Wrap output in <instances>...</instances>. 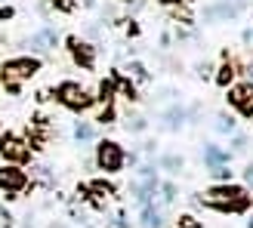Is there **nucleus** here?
Masks as SVG:
<instances>
[{"mask_svg":"<svg viewBox=\"0 0 253 228\" xmlns=\"http://www.w3.org/2000/svg\"><path fill=\"white\" fill-rule=\"evenodd\" d=\"M201 200L213 210H222V213H244L250 207V194L241 185H216L210 191H204Z\"/></svg>","mask_w":253,"mask_h":228,"instance_id":"f257e3e1","label":"nucleus"},{"mask_svg":"<svg viewBox=\"0 0 253 228\" xmlns=\"http://www.w3.org/2000/svg\"><path fill=\"white\" fill-rule=\"evenodd\" d=\"M41 71V62L37 59H28V56H22V59H9L6 65H3V86L9 93H16L19 90V83L22 80H28L34 77V74Z\"/></svg>","mask_w":253,"mask_h":228,"instance_id":"f03ea898","label":"nucleus"},{"mask_svg":"<svg viewBox=\"0 0 253 228\" xmlns=\"http://www.w3.org/2000/svg\"><path fill=\"white\" fill-rule=\"evenodd\" d=\"M56 99L65 108H71V111H84V108H90L93 105V96L84 90V86H78V83H71V80H65V83H59L56 86Z\"/></svg>","mask_w":253,"mask_h":228,"instance_id":"7ed1b4c3","label":"nucleus"},{"mask_svg":"<svg viewBox=\"0 0 253 228\" xmlns=\"http://www.w3.org/2000/svg\"><path fill=\"white\" fill-rule=\"evenodd\" d=\"M96 163H99V170H105V173H118L124 167V148L118 142H111V139L99 142L96 145Z\"/></svg>","mask_w":253,"mask_h":228,"instance_id":"20e7f679","label":"nucleus"},{"mask_svg":"<svg viewBox=\"0 0 253 228\" xmlns=\"http://www.w3.org/2000/svg\"><path fill=\"white\" fill-rule=\"evenodd\" d=\"M28 185V176L19 167H0V191H6L9 197H19Z\"/></svg>","mask_w":253,"mask_h":228,"instance_id":"39448f33","label":"nucleus"},{"mask_svg":"<svg viewBox=\"0 0 253 228\" xmlns=\"http://www.w3.org/2000/svg\"><path fill=\"white\" fill-rule=\"evenodd\" d=\"M229 102L241 111V114H253V80L250 83H241V86H235V90L229 93Z\"/></svg>","mask_w":253,"mask_h":228,"instance_id":"423d86ee","label":"nucleus"},{"mask_svg":"<svg viewBox=\"0 0 253 228\" xmlns=\"http://www.w3.org/2000/svg\"><path fill=\"white\" fill-rule=\"evenodd\" d=\"M0 151H3V157H9V160H28V148H25V142L16 136H6Z\"/></svg>","mask_w":253,"mask_h":228,"instance_id":"0eeeda50","label":"nucleus"},{"mask_svg":"<svg viewBox=\"0 0 253 228\" xmlns=\"http://www.w3.org/2000/svg\"><path fill=\"white\" fill-rule=\"evenodd\" d=\"M71 56H74V62H78V65H84L86 71L93 68V59H96V53H93V46H90V43L71 40Z\"/></svg>","mask_w":253,"mask_h":228,"instance_id":"6e6552de","label":"nucleus"},{"mask_svg":"<svg viewBox=\"0 0 253 228\" xmlns=\"http://www.w3.org/2000/svg\"><path fill=\"white\" fill-rule=\"evenodd\" d=\"M115 86H118V80L111 77V80H102V86H99V99H102V102H111V99H115Z\"/></svg>","mask_w":253,"mask_h":228,"instance_id":"1a4fd4ad","label":"nucleus"},{"mask_svg":"<svg viewBox=\"0 0 253 228\" xmlns=\"http://www.w3.org/2000/svg\"><path fill=\"white\" fill-rule=\"evenodd\" d=\"M74 136H78V142H90V139H93V126L81 120L78 126H74Z\"/></svg>","mask_w":253,"mask_h":228,"instance_id":"9d476101","label":"nucleus"},{"mask_svg":"<svg viewBox=\"0 0 253 228\" xmlns=\"http://www.w3.org/2000/svg\"><path fill=\"white\" fill-rule=\"evenodd\" d=\"M207 160L213 163V167H216L219 160H229V154H225V151H219L216 145H207Z\"/></svg>","mask_w":253,"mask_h":228,"instance_id":"9b49d317","label":"nucleus"},{"mask_svg":"<svg viewBox=\"0 0 253 228\" xmlns=\"http://www.w3.org/2000/svg\"><path fill=\"white\" fill-rule=\"evenodd\" d=\"M145 228H161V213L158 210H145Z\"/></svg>","mask_w":253,"mask_h":228,"instance_id":"f8f14e48","label":"nucleus"},{"mask_svg":"<svg viewBox=\"0 0 253 228\" xmlns=\"http://www.w3.org/2000/svg\"><path fill=\"white\" fill-rule=\"evenodd\" d=\"M164 167H167L170 173H176V170L182 167V157H176V154H170V157H164Z\"/></svg>","mask_w":253,"mask_h":228,"instance_id":"ddd939ff","label":"nucleus"},{"mask_svg":"<svg viewBox=\"0 0 253 228\" xmlns=\"http://www.w3.org/2000/svg\"><path fill=\"white\" fill-rule=\"evenodd\" d=\"M49 3H53L59 12H71L74 9V0H49Z\"/></svg>","mask_w":253,"mask_h":228,"instance_id":"4468645a","label":"nucleus"},{"mask_svg":"<svg viewBox=\"0 0 253 228\" xmlns=\"http://www.w3.org/2000/svg\"><path fill=\"white\" fill-rule=\"evenodd\" d=\"M232 74H235V71H232V65H225V68L219 71V83L225 86V83H229V80H232Z\"/></svg>","mask_w":253,"mask_h":228,"instance_id":"2eb2a0df","label":"nucleus"},{"mask_svg":"<svg viewBox=\"0 0 253 228\" xmlns=\"http://www.w3.org/2000/svg\"><path fill=\"white\" fill-rule=\"evenodd\" d=\"M0 228H12V216H9L3 207H0Z\"/></svg>","mask_w":253,"mask_h":228,"instance_id":"dca6fc26","label":"nucleus"},{"mask_svg":"<svg viewBox=\"0 0 253 228\" xmlns=\"http://www.w3.org/2000/svg\"><path fill=\"white\" fill-rule=\"evenodd\" d=\"M219 130H235V120L229 117V114H222V117H219Z\"/></svg>","mask_w":253,"mask_h":228,"instance_id":"f3484780","label":"nucleus"},{"mask_svg":"<svg viewBox=\"0 0 253 228\" xmlns=\"http://www.w3.org/2000/svg\"><path fill=\"white\" fill-rule=\"evenodd\" d=\"M126 126H130V130H142V126H145V120H142V117H136L133 123H126Z\"/></svg>","mask_w":253,"mask_h":228,"instance_id":"a211bd4d","label":"nucleus"},{"mask_svg":"<svg viewBox=\"0 0 253 228\" xmlns=\"http://www.w3.org/2000/svg\"><path fill=\"white\" fill-rule=\"evenodd\" d=\"M247 182L253 185V163H250V167H247Z\"/></svg>","mask_w":253,"mask_h":228,"instance_id":"6ab92c4d","label":"nucleus"},{"mask_svg":"<svg viewBox=\"0 0 253 228\" xmlns=\"http://www.w3.org/2000/svg\"><path fill=\"white\" fill-rule=\"evenodd\" d=\"M164 3H173V0H164Z\"/></svg>","mask_w":253,"mask_h":228,"instance_id":"aec40b11","label":"nucleus"}]
</instances>
